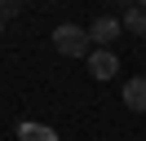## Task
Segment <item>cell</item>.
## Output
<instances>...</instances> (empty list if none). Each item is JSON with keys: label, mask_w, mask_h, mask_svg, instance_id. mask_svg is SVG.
I'll return each mask as SVG.
<instances>
[{"label": "cell", "mask_w": 146, "mask_h": 141, "mask_svg": "<svg viewBox=\"0 0 146 141\" xmlns=\"http://www.w3.org/2000/svg\"><path fill=\"white\" fill-rule=\"evenodd\" d=\"M0 26H5V13H0Z\"/></svg>", "instance_id": "cell-8"}, {"label": "cell", "mask_w": 146, "mask_h": 141, "mask_svg": "<svg viewBox=\"0 0 146 141\" xmlns=\"http://www.w3.org/2000/svg\"><path fill=\"white\" fill-rule=\"evenodd\" d=\"M89 31H84V26H75V22H62L53 31V49L62 53V57H84V53H89Z\"/></svg>", "instance_id": "cell-1"}, {"label": "cell", "mask_w": 146, "mask_h": 141, "mask_svg": "<svg viewBox=\"0 0 146 141\" xmlns=\"http://www.w3.org/2000/svg\"><path fill=\"white\" fill-rule=\"evenodd\" d=\"M119 31H124V18H98V22L89 26V40H93V44H102V49H106V44L115 40Z\"/></svg>", "instance_id": "cell-3"}, {"label": "cell", "mask_w": 146, "mask_h": 141, "mask_svg": "<svg viewBox=\"0 0 146 141\" xmlns=\"http://www.w3.org/2000/svg\"><path fill=\"white\" fill-rule=\"evenodd\" d=\"M18 141H58V132L53 128H44V123H18Z\"/></svg>", "instance_id": "cell-5"}, {"label": "cell", "mask_w": 146, "mask_h": 141, "mask_svg": "<svg viewBox=\"0 0 146 141\" xmlns=\"http://www.w3.org/2000/svg\"><path fill=\"white\" fill-rule=\"evenodd\" d=\"M137 5H142V9H146V0H137Z\"/></svg>", "instance_id": "cell-9"}, {"label": "cell", "mask_w": 146, "mask_h": 141, "mask_svg": "<svg viewBox=\"0 0 146 141\" xmlns=\"http://www.w3.org/2000/svg\"><path fill=\"white\" fill-rule=\"evenodd\" d=\"M115 70H119V57H115L111 49H93V53H89V75H93V79H111Z\"/></svg>", "instance_id": "cell-2"}, {"label": "cell", "mask_w": 146, "mask_h": 141, "mask_svg": "<svg viewBox=\"0 0 146 141\" xmlns=\"http://www.w3.org/2000/svg\"><path fill=\"white\" fill-rule=\"evenodd\" d=\"M124 31H133V35H146V9L142 5H133L124 13Z\"/></svg>", "instance_id": "cell-6"}, {"label": "cell", "mask_w": 146, "mask_h": 141, "mask_svg": "<svg viewBox=\"0 0 146 141\" xmlns=\"http://www.w3.org/2000/svg\"><path fill=\"white\" fill-rule=\"evenodd\" d=\"M5 5H9V0H0V9H5Z\"/></svg>", "instance_id": "cell-7"}, {"label": "cell", "mask_w": 146, "mask_h": 141, "mask_svg": "<svg viewBox=\"0 0 146 141\" xmlns=\"http://www.w3.org/2000/svg\"><path fill=\"white\" fill-rule=\"evenodd\" d=\"M124 106L128 110H146V75H133L124 84Z\"/></svg>", "instance_id": "cell-4"}]
</instances>
